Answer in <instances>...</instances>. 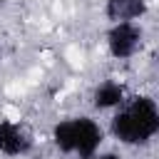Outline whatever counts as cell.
I'll use <instances>...</instances> for the list:
<instances>
[{"mask_svg":"<svg viewBox=\"0 0 159 159\" xmlns=\"http://www.w3.org/2000/svg\"><path fill=\"white\" fill-rule=\"evenodd\" d=\"M109 132L117 142L127 147L149 144L159 134V104L147 94L127 97V102L114 109Z\"/></svg>","mask_w":159,"mask_h":159,"instance_id":"obj_1","label":"cell"},{"mask_svg":"<svg viewBox=\"0 0 159 159\" xmlns=\"http://www.w3.org/2000/svg\"><path fill=\"white\" fill-rule=\"evenodd\" d=\"M104 132L92 117H70L52 127V144L67 157L92 159L102 147Z\"/></svg>","mask_w":159,"mask_h":159,"instance_id":"obj_2","label":"cell"},{"mask_svg":"<svg viewBox=\"0 0 159 159\" xmlns=\"http://www.w3.org/2000/svg\"><path fill=\"white\" fill-rule=\"evenodd\" d=\"M104 45L114 60H129L142 50L144 30L139 22H112L104 35Z\"/></svg>","mask_w":159,"mask_h":159,"instance_id":"obj_3","label":"cell"},{"mask_svg":"<svg viewBox=\"0 0 159 159\" xmlns=\"http://www.w3.org/2000/svg\"><path fill=\"white\" fill-rule=\"evenodd\" d=\"M32 149V134L25 124L12 119H0V154L5 157H25Z\"/></svg>","mask_w":159,"mask_h":159,"instance_id":"obj_4","label":"cell"},{"mask_svg":"<svg viewBox=\"0 0 159 159\" xmlns=\"http://www.w3.org/2000/svg\"><path fill=\"white\" fill-rule=\"evenodd\" d=\"M127 87L122 84V82H117V80H104V82H99L94 89H92V107L94 109H99V112H114V109H119L124 102H127Z\"/></svg>","mask_w":159,"mask_h":159,"instance_id":"obj_5","label":"cell"},{"mask_svg":"<svg viewBox=\"0 0 159 159\" xmlns=\"http://www.w3.org/2000/svg\"><path fill=\"white\" fill-rule=\"evenodd\" d=\"M149 12L147 0H104V17L112 22H139Z\"/></svg>","mask_w":159,"mask_h":159,"instance_id":"obj_6","label":"cell"},{"mask_svg":"<svg viewBox=\"0 0 159 159\" xmlns=\"http://www.w3.org/2000/svg\"><path fill=\"white\" fill-rule=\"evenodd\" d=\"M92 159H122V157H119L117 152H97Z\"/></svg>","mask_w":159,"mask_h":159,"instance_id":"obj_7","label":"cell"},{"mask_svg":"<svg viewBox=\"0 0 159 159\" xmlns=\"http://www.w3.org/2000/svg\"><path fill=\"white\" fill-rule=\"evenodd\" d=\"M0 60H2V52H0Z\"/></svg>","mask_w":159,"mask_h":159,"instance_id":"obj_8","label":"cell"}]
</instances>
